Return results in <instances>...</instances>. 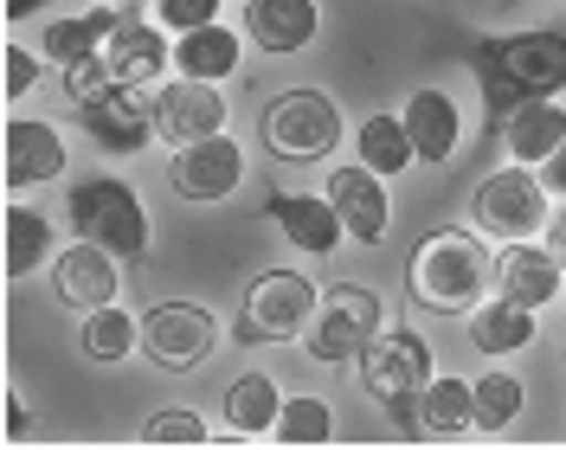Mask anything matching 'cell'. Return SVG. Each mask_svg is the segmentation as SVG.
Returning a JSON list of instances; mask_svg holds the SVG:
<instances>
[{
    "mask_svg": "<svg viewBox=\"0 0 566 450\" xmlns=\"http://www.w3.org/2000/svg\"><path fill=\"white\" fill-rule=\"evenodd\" d=\"M168 187H175L180 200H193V207H219V200H232L245 187V148L226 129L207 142H187L168 161Z\"/></svg>",
    "mask_w": 566,
    "mask_h": 450,
    "instance_id": "ba28073f",
    "label": "cell"
},
{
    "mask_svg": "<svg viewBox=\"0 0 566 450\" xmlns=\"http://www.w3.org/2000/svg\"><path fill=\"white\" fill-rule=\"evenodd\" d=\"M52 283H59V296H65L71 310H104V303H116V290H123V271H116V251L109 244H91L77 239L65 244L59 258H52Z\"/></svg>",
    "mask_w": 566,
    "mask_h": 450,
    "instance_id": "9a60e30c",
    "label": "cell"
},
{
    "mask_svg": "<svg viewBox=\"0 0 566 450\" xmlns=\"http://www.w3.org/2000/svg\"><path fill=\"white\" fill-rule=\"evenodd\" d=\"M239 52H245V39L232 33V27H193V33L175 39V71L180 77H207V84H226L232 71H239Z\"/></svg>",
    "mask_w": 566,
    "mask_h": 450,
    "instance_id": "603a6c76",
    "label": "cell"
},
{
    "mask_svg": "<svg viewBox=\"0 0 566 450\" xmlns=\"http://www.w3.org/2000/svg\"><path fill=\"white\" fill-rule=\"evenodd\" d=\"M541 180H547V193H554V200H566V142L541 161Z\"/></svg>",
    "mask_w": 566,
    "mask_h": 450,
    "instance_id": "d590c367",
    "label": "cell"
},
{
    "mask_svg": "<svg viewBox=\"0 0 566 450\" xmlns=\"http://www.w3.org/2000/svg\"><path fill=\"white\" fill-rule=\"evenodd\" d=\"M380 328H387V303L367 283H335V290H322V310L310 315L303 347H310V360H322V367H354L374 347Z\"/></svg>",
    "mask_w": 566,
    "mask_h": 450,
    "instance_id": "277c9868",
    "label": "cell"
},
{
    "mask_svg": "<svg viewBox=\"0 0 566 450\" xmlns=\"http://www.w3.org/2000/svg\"><path fill=\"white\" fill-rule=\"evenodd\" d=\"M419 431L424 438H463V431H476V386L451 380V374H431V386L419 393Z\"/></svg>",
    "mask_w": 566,
    "mask_h": 450,
    "instance_id": "d4e9b609",
    "label": "cell"
},
{
    "mask_svg": "<svg viewBox=\"0 0 566 450\" xmlns=\"http://www.w3.org/2000/svg\"><path fill=\"white\" fill-rule=\"evenodd\" d=\"M226 116H232V109H226V97H219V84H207V77H175V84L155 91V136L168 142V148L219 136Z\"/></svg>",
    "mask_w": 566,
    "mask_h": 450,
    "instance_id": "8fae6325",
    "label": "cell"
},
{
    "mask_svg": "<svg viewBox=\"0 0 566 450\" xmlns=\"http://www.w3.org/2000/svg\"><path fill=\"white\" fill-rule=\"evenodd\" d=\"M77 116H84V136L97 142L104 155H136V148H148V136H155V104L142 97L136 84H116L109 97L84 104Z\"/></svg>",
    "mask_w": 566,
    "mask_h": 450,
    "instance_id": "5bb4252c",
    "label": "cell"
},
{
    "mask_svg": "<svg viewBox=\"0 0 566 450\" xmlns=\"http://www.w3.org/2000/svg\"><path fill=\"white\" fill-rule=\"evenodd\" d=\"M33 431V412H27V399H13L7 406V438H27Z\"/></svg>",
    "mask_w": 566,
    "mask_h": 450,
    "instance_id": "8d00e7d4",
    "label": "cell"
},
{
    "mask_svg": "<svg viewBox=\"0 0 566 450\" xmlns=\"http://www.w3.org/2000/svg\"><path fill=\"white\" fill-rule=\"evenodd\" d=\"M264 207H271V219H277V232L296 251H310V258H328L335 244L348 239V226H342V212H335V200L328 193H264Z\"/></svg>",
    "mask_w": 566,
    "mask_h": 450,
    "instance_id": "e0dca14e",
    "label": "cell"
},
{
    "mask_svg": "<svg viewBox=\"0 0 566 450\" xmlns=\"http://www.w3.org/2000/svg\"><path fill=\"white\" fill-rule=\"evenodd\" d=\"M406 290H412V303H419V310L470 315L495 290V258L483 251V239H476V232L444 226V232H431V239L412 251Z\"/></svg>",
    "mask_w": 566,
    "mask_h": 450,
    "instance_id": "7a4b0ae2",
    "label": "cell"
},
{
    "mask_svg": "<svg viewBox=\"0 0 566 450\" xmlns=\"http://www.w3.org/2000/svg\"><path fill=\"white\" fill-rule=\"evenodd\" d=\"M104 65H109V77H116V84H136V91L161 84V71L175 65L168 27H161V20H142V13H129V20L104 39Z\"/></svg>",
    "mask_w": 566,
    "mask_h": 450,
    "instance_id": "4fadbf2b",
    "label": "cell"
},
{
    "mask_svg": "<svg viewBox=\"0 0 566 450\" xmlns=\"http://www.w3.org/2000/svg\"><path fill=\"white\" fill-rule=\"evenodd\" d=\"M502 142H509V155L515 161H547L554 148L566 142V109H560V97H541V104H522L509 123H502Z\"/></svg>",
    "mask_w": 566,
    "mask_h": 450,
    "instance_id": "cb8c5ba5",
    "label": "cell"
},
{
    "mask_svg": "<svg viewBox=\"0 0 566 450\" xmlns=\"http://www.w3.org/2000/svg\"><path fill=\"white\" fill-rule=\"evenodd\" d=\"M226 418H232V431H239V438L277 431V418H283L277 380H271V374H239V380L226 386Z\"/></svg>",
    "mask_w": 566,
    "mask_h": 450,
    "instance_id": "4316f807",
    "label": "cell"
},
{
    "mask_svg": "<svg viewBox=\"0 0 566 450\" xmlns=\"http://www.w3.org/2000/svg\"><path fill=\"white\" fill-rule=\"evenodd\" d=\"M123 7H136V0H123Z\"/></svg>",
    "mask_w": 566,
    "mask_h": 450,
    "instance_id": "ab89813d",
    "label": "cell"
},
{
    "mask_svg": "<svg viewBox=\"0 0 566 450\" xmlns=\"http://www.w3.org/2000/svg\"><path fill=\"white\" fill-rule=\"evenodd\" d=\"M522 406H528V393H522V380L515 374H483L476 380V431H509L515 418H522Z\"/></svg>",
    "mask_w": 566,
    "mask_h": 450,
    "instance_id": "f546056e",
    "label": "cell"
},
{
    "mask_svg": "<svg viewBox=\"0 0 566 450\" xmlns=\"http://www.w3.org/2000/svg\"><path fill=\"white\" fill-rule=\"evenodd\" d=\"M547 244H554V258L566 264V200H560V212L547 219Z\"/></svg>",
    "mask_w": 566,
    "mask_h": 450,
    "instance_id": "74e56055",
    "label": "cell"
},
{
    "mask_svg": "<svg viewBox=\"0 0 566 450\" xmlns=\"http://www.w3.org/2000/svg\"><path fill=\"white\" fill-rule=\"evenodd\" d=\"M129 20V7L116 0V7H91V13H77V20H45V59L65 71L77 59H97L104 52V39L116 33Z\"/></svg>",
    "mask_w": 566,
    "mask_h": 450,
    "instance_id": "7402d4cb",
    "label": "cell"
},
{
    "mask_svg": "<svg viewBox=\"0 0 566 450\" xmlns=\"http://www.w3.org/2000/svg\"><path fill=\"white\" fill-rule=\"evenodd\" d=\"M271 438H283V444H328L335 438V412H328V399H283V418Z\"/></svg>",
    "mask_w": 566,
    "mask_h": 450,
    "instance_id": "4dcf8cb0",
    "label": "cell"
},
{
    "mask_svg": "<svg viewBox=\"0 0 566 450\" xmlns=\"http://www.w3.org/2000/svg\"><path fill=\"white\" fill-rule=\"evenodd\" d=\"M554 193H547V180L528 174V161H515V168H495L476 180V193H470V219H476V232H490V239H534V232H547V207Z\"/></svg>",
    "mask_w": 566,
    "mask_h": 450,
    "instance_id": "8992f818",
    "label": "cell"
},
{
    "mask_svg": "<svg viewBox=\"0 0 566 450\" xmlns=\"http://www.w3.org/2000/svg\"><path fill=\"white\" fill-rule=\"evenodd\" d=\"M39 7H52V0H7V7H0V13H7V20H33Z\"/></svg>",
    "mask_w": 566,
    "mask_h": 450,
    "instance_id": "f35d334b",
    "label": "cell"
},
{
    "mask_svg": "<svg viewBox=\"0 0 566 450\" xmlns=\"http://www.w3.org/2000/svg\"><path fill=\"white\" fill-rule=\"evenodd\" d=\"M264 148L277 161H328L342 148V109L328 91H277L264 104Z\"/></svg>",
    "mask_w": 566,
    "mask_h": 450,
    "instance_id": "52a82bcc",
    "label": "cell"
},
{
    "mask_svg": "<svg viewBox=\"0 0 566 450\" xmlns=\"http://www.w3.org/2000/svg\"><path fill=\"white\" fill-rule=\"evenodd\" d=\"M470 71H476L490 123L502 129L522 104H541V97H560L566 91V33H554V27L476 33L470 39Z\"/></svg>",
    "mask_w": 566,
    "mask_h": 450,
    "instance_id": "6da1fadb",
    "label": "cell"
},
{
    "mask_svg": "<svg viewBox=\"0 0 566 450\" xmlns=\"http://www.w3.org/2000/svg\"><path fill=\"white\" fill-rule=\"evenodd\" d=\"M0 59H7V97L20 104V97H27V91H33V84H39V59H33V52H27V45H7Z\"/></svg>",
    "mask_w": 566,
    "mask_h": 450,
    "instance_id": "e575fe53",
    "label": "cell"
},
{
    "mask_svg": "<svg viewBox=\"0 0 566 450\" xmlns=\"http://www.w3.org/2000/svg\"><path fill=\"white\" fill-rule=\"evenodd\" d=\"M65 174V136L52 123H33V116H13L7 123V187H39V180H59Z\"/></svg>",
    "mask_w": 566,
    "mask_h": 450,
    "instance_id": "d6986e66",
    "label": "cell"
},
{
    "mask_svg": "<svg viewBox=\"0 0 566 450\" xmlns=\"http://www.w3.org/2000/svg\"><path fill=\"white\" fill-rule=\"evenodd\" d=\"M316 310H322V290L303 271H264L245 290V315L264 342H303V328H310Z\"/></svg>",
    "mask_w": 566,
    "mask_h": 450,
    "instance_id": "30bf717a",
    "label": "cell"
},
{
    "mask_svg": "<svg viewBox=\"0 0 566 450\" xmlns=\"http://www.w3.org/2000/svg\"><path fill=\"white\" fill-rule=\"evenodd\" d=\"M212 342H219V322L200 303H155V310H142V354L155 367H168V374H187L193 360H207Z\"/></svg>",
    "mask_w": 566,
    "mask_h": 450,
    "instance_id": "9c48e42d",
    "label": "cell"
},
{
    "mask_svg": "<svg viewBox=\"0 0 566 450\" xmlns=\"http://www.w3.org/2000/svg\"><path fill=\"white\" fill-rule=\"evenodd\" d=\"M560 278L566 264L554 258V244H534V239H509L495 251V290L528 303V310H547L560 296Z\"/></svg>",
    "mask_w": 566,
    "mask_h": 450,
    "instance_id": "2e32d148",
    "label": "cell"
},
{
    "mask_svg": "<svg viewBox=\"0 0 566 450\" xmlns=\"http://www.w3.org/2000/svg\"><path fill=\"white\" fill-rule=\"evenodd\" d=\"M65 219H71L77 239L109 244L116 258H142V251H148V212H142L136 187L116 180V174H91V180H77L71 200H65Z\"/></svg>",
    "mask_w": 566,
    "mask_h": 450,
    "instance_id": "5b68a950",
    "label": "cell"
},
{
    "mask_svg": "<svg viewBox=\"0 0 566 450\" xmlns=\"http://www.w3.org/2000/svg\"><path fill=\"white\" fill-rule=\"evenodd\" d=\"M155 20L168 33H193V27H212L219 20V0H155Z\"/></svg>",
    "mask_w": 566,
    "mask_h": 450,
    "instance_id": "836d02e7",
    "label": "cell"
},
{
    "mask_svg": "<svg viewBox=\"0 0 566 450\" xmlns=\"http://www.w3.org/2000/svg\"><path fill=\"white\" fill-rule=\"evenodd\" d=\"M335 212H342V226H348V239L360 244H380L392 226V200H387V174H374L367 161H348V168L328 174V187H322Z\"/></svg>",
    "mask_w": 566,
    "mask_h": 450,
    "instance_id": "7c38bea8",
    "label": "cell"
},
{
    "mask_svg": "<svg viewBox=\"0 0 566 450\" xmlns=\"http://www.w3.org/2000/svg\"><path fill=\"white\" fill-rule=\"evenodd\" d=\"M77 342H84V354H91L97 367H116V360H129L142 347V315L104 303V310L84 315V335H77Z\"/></svg>",
    "mask_w": 566,
    "mask_h": 450,
    "instance_id": "83f0119b",
    "label": "cell"
},
{
    "mask_svg": "<svg viewBox=\"0 0 566 450\" xmlns=\"http://www.w3.org/2000/svg\"><path fill=\"white\" fill-rule=\"evenodd\" d=\"M109 91H116V77H109L104 52H97V59H77V65H65V97H71L77 109L97 104V97H109Z\"/></svg>",
    "mask_w": 566,
    "mask_h": 450,
    "instance_id": "d6a6232c",
    "label": "cell"
},
{
    "mask_svg": "<svg viewBox=\"0 0 566 450\" xmlns=\"http://www.w3.org/2000/svg\"><path fill=\"white\" fill-rule=\"evenodd\" d=\"M360 386L392 412L399 431H419V393L431 386V342L412 328H380L360 354Z\"/></svg>",
    "mask_w": 566,
    "mask_h": 450,
    "instance_id": "3957f363",
    "label": "cell"
},
{
    "mask_svg": "<svg viewBox=\"0 0 566 450\" xmlns=\"http://www.w3.org/2000/svg\"><path fill=\"white\" fill-rule=\"evenodd\" d=\"M142 444H207V418L187 412V406H168L142 425Z\"/></svg>",
    "mask_w": 566,
    "mask_h": 450,
    "instance_id": "1f68e13d",
    "label": "cell"
},
{
    "mask_svg": "<svg viewBox=\"0 0 566 450\" xmlns=\"http://www.w3.org/2000/svg\"><path fill=\"white\" fill-rule=\"evenodd\" d=\"M316 27H322L316 0H251L245 7V39L258 52H271V59L303 52L316 39Z\"/></svg>",
    "mask_w": 566,
    "mask_h": 450,
    "instance_id": "ac0fdd59",
    "label": "cell"
},
{
    "mask_svg": "<svg viewBox=\"0 0 566 450\" xmlns=\"http://www.w3.org/2000/svg\"><path fill=\"white\" fill-rule=\"evenodd\" d=\"M52 251V219L33 207H7V278H33Z\"/></svg>",
    "mask_w": 566,
    "mask_h": 450,
    "instance_id": "f1b7e54d",
    "label": "cell"
},
{
    "mask_svg": "<svg viewBox=\"0 0 566 450\" xmlns=\"http://www.w3.org/2000/svg\"><path fill=\"white\" fill-rule=\"evenodd\" d=\"M354 155L367 161L374 174H406L412 161H419V148H412V129H406V116H392V109H380V116H360V129H354Z\"/></svg>",
    "mask_w": 566,
    "mask_h": 450,
    "instance_id": "484cf974",
    "label": "cell"
},
{
    "mask_svg": "<svg viewBox=\"0 0 566 450\" xmlns=\"http://www.w3.org/2000/svg\"><path fill=\"white\" fill-rule=\"evenodd\" d=\"M406 116V129H412V148H419L424 168H438V161H451L463 142V109L444 97V91H412V104L399 109Z\"/></svg>",
    "mask_w": 566,
    "mask_h": 450,
    "instance_id": "44dd1931",
    "label": "cell"
},
{
    "mask_svg": "<svg viewBox=\"0 0 566 450\" xmlns=\"http://www.w3.org/2000/svg\"><path fill=\"white\" fill-rule=\"evenodd\" d=\"M541 335V322H534L528 303H515V296H483L476 310H470V347L476 354H490V360H502V354H522V347Z\"/></svg>",
    "mask_w": 566,
    "mask_h": 450,
    "instance_id": "ffe728a7",
    "label": "cell"
}]
</instances>
